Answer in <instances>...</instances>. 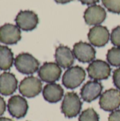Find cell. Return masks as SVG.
Masks as SVG:
<instances>
[{
    "label": "cell",
    "instance_id": "9a60e30c",
    "mask_svg": "<svg viewBox=\"0 0 120 121\" xmlns=\"http://www.w3.org/2000/svg\"><path fill=\"white\" fill-rule=\"evenodd\" d=\"M54 57L57 64L64 69L71 67L74 62L73 51L67 46L59 45L57 48Z\"/></svg>",
    "mask_w": 120,
    "mask_h": 121
},
{
    "label": "cell",
    "instance_id": "44dd1931",
    "mask_svg": "<svg viewBox=\"0 0 120 121\" xmlns=\"http://www.w3.org/2000/svg\"><path fill=\"white\" fill-rule=\"evenodd\" d=\"M104 6L114 13H120V0H102Z\"/></svg>",
    "mask_w": 120,
    "mask_h": 121
},
{
    "label": "cell",
    "instance_id": "cb8c5ba5",
    "mask_svg": "<svg viewBox=\"0 0 120 121\" xmlns=\"http://www.w3.org/2000/svg\"><path fill=\"white\" fill-rule=\"evenodd\" d=\"M109 121H120V110L112 111L108 118Z\"/></svg>",
    "mask_w": 120,
    "mask_h": 121
},
{
    "label": "cell",
    "instance_id": "484cf974",
    "mask_svg": "<svg viewBox=\"0 0 120 121\" xmlns=\"http://www.w3.org/2000/svg\"><path fill=\"white\" fill-rule=\"evenodd\" d=\"M82 4H86V5H94L95 4L99 2V0H79Z\"/></svg>",
    "mask_w": 120,
    "mask_h": 121
},
{
    "label": "cell",
    "instance_id": "ac0fdd59",
    "mask_svg": "<svg viewBox=\"0 0 120 121\" xmlns=\"http://www.w3.org/2000/svg\"><path fill=\"white\" fill-rule=\"evenodd\" d=\"M13 53L11 50L5 45H0V69L8 70L13 63Z\"/></svg>",
    "mask_w": 120,
    "mask_h": 121
},
{
    "label": "cell",
    "instance_id": "277c9868",
    "mask_svg": "<svg viewBox=\"0 0 120 121\" xmlns=\"http://www.w3.org/2000/svg\"><path fill=\"white\" fill-rule=\"evenodd\" d=\"M42 82L38 78L30 76L24 78L20 83L19 92L27 98H33L42 91Z\"/></svg>",
    "mask_w": 120,
    "mask_h": 121
},
{
    "label": "cell",
    "instance_id": "7402d4cb",
    "mask_svg": "<svg viewBox=\"0 0 120 121\" xmlns=\"http://www.w3.org/2000/svg\"><path fill=\"white\" fill-rule=\"evenodd\" d=\"M110 40L114 45L120 48V26L112 30L110 35Z\"/></svg>",
    "mask_w": 120,
    "mask_h": 121
},
{
    "label": "cell",
    "instance_id": "83f0119b",
    "mask_svg": "<svg viewBox=\"0 0 120 121\" xmlns=\"http://www.w3.org/2000/svg\"><path fill=\"white\" fill-rule=\"evenodd\" d=\"M0 121H13L12 119L5 118V117H0Z\"/></svg>",
    "mask_w": 120,
    "mask_h": 121
},
{
    "label": "cell",
    "instance_id": "8992f818",
    "mask_svg": "<svg viewBox=\"0 0 120 121\" xmlns=\"http://www.w3.org/2000/svg\"><path fill=\"white\" fill-rule=\"evenodd\" d=\"M87 72L89 77L96 81L107 79L111 73L110 65L101 60H97L91 62L87 67Z\"/></svg>",
    "mask_w": 120,
    "mask_h": 121
},
{
    "label": "cell",
    "instance_id": "d4e9b609",
    "mask_svg": "<svg viewBox=\"0 0 120 121\" xmlns=\"http://www.w3.org/2000/svg\"><path fill=\"white\" fill-rule=\"evenodd\" d=\"M6 102L4 99L0 96V116H1L6 111Z\"/></svg>",
    "mask_w": 120,
    "mask_h": 121
},
{
    "label": "cell",
    "instance_id": "e0dca14e",
    "mask_svg": "<svg viewBox=\"0 0 120 121\" xmlns=\"http://www.w3.org/2000/svg\"><path fill=\"white\" fill-rule=\"evenodd\" d=\"M42 95L45 100L47 102L57 103L62 100L64 95V89L59 84L50 83L43 88Z\"/></svg>",
    "mask_w": 120,
    "mask_h": 121
},
{
    "label": "cell",
    "instance_id": "ba28073f",
    "mask_svg": "<svg viewBox=\"0 0 120 121\" xmlns=\"http://www.w3.org/2000/svg\"><path fill=\"white\" fill-rule=\"evenodd\" d=\"M7 106L10 115L18 119L25 117L28 109L27 101L19 95L11 96L8 99Z\"/></svg>",
    "mask_w": 120,
    "mask_h": 121
},
{
    "label": "cell",
    "instance_id": "603a6c76",
    "mask_svg": "<svg viewBox=\"0 0 120 121\" xmlns=\"http://www.w3.org/2000/svg\"><path fill=\"white\" fill-rule=\"evenodd\" d=\"M113 83L118 90L120 91V67L113 72Z\"/></svg>",
    "mask_w": 120,
    "mask_h": 121
},
{
    "label": "cell",
    "instance_id": "ffe728a7",
    "mask_svg": "<svg viewBox=\"0 0 120 121\" xmlns=\"http://www.w3.org/2000/svg\"><path fill=\"white\" fill-rule=\"evenodd\" d=\"M79 121H99V116L93 108H90L81 113Z\"/></svg>",
    "mask_w": 120,
    "mask_h": 121
},
{
    "label": "cell",
    "instance_id": "52a82bcc",
    "mask_svg": "<svg viewBox=\"0 0 120 121\" xmlns=\"http://www.w3.org/2000/svg\"><path fill=\"white\" fill-rule=\"evenodd\" d=\"M15 21L20 29L24 31H30L37 27L39 23V18L34 11L25 10L18 12L15 18Z\"/></svg>",
    "mask_w": 120,
    "mask_h": 121
},
{
    "label": "cell",
    "instance_id": "5b68a950",
    "mask_svg": "<svg viewBox=\"0 0 120 121\" xmlns=\"http://www.w3.org/2000/svg\"><path fill=\"white\" fill-rule=\"evenodd\" d=\"M99 104L105 111H116L120 106V91L115 89L106 90L101 94Z\"/></svg>",
    "mask_w": 120,
    "mask_h": 121
},
{
    "label": "cell",
    "instance_id": "2e32d148",
    "mask_svg": "<svg viewBox=\"0 0 120 121\" xmlns=\"http://www.w3.org/2000/svg\"><path fill=\"white\" fill-rule=\"evenodd\" d=\"M18 80L10 72H4L0 75V94L3 96L12 95L17 89Z\"/></svg>",
    "mask_w": 120,
    "mask_h": 121
},
{
    "label": "cell",
    "instance_id": "6da1fadb",
    "mask_svg": "<svg viewBox=\"0 0 120 121\" xmlns=\"http://www.w3.org/2000/svg\"><path fill=\"white\" fill-rule=\"evenodd\" d=\"M16 69L23 74H33L39 70L40 62L32 55L22 52L18 55L14 60Z\"/></svg>",
    "mask_w": 120,
    "mask_h": 121
},
{
    "label": "cell",
    "instance_id": "7a4b0ae2",
    "mask_svg": "<svg viewBox=\"0 0 120 121\" xmlns=\"http://www.w3.org/2000/svg\"><path fill=\"white\" fill-rule=\"evenodd\" d=\"M81 107L82 102L79 95L75 92H68L64 97L61 110L65 117L72 118L80 113Z\"/></svg>",
    "mask_w": 120,
    "mask_h": 121
},
{
    "label": "cell",
    "instance_id": "30bf717a",
    "mask_svg": "<svg viewBox=\"0 0 120 121\" xmlns=\"http://www.w3.org/2000/svg\"><path fill=\"white\" fill-rule=\"evenodd\" d=\"M21 39V32L17 26L5 23L0 26V43L6 45H14Z\"/></svg>",
    "mask_w": 120,
    "mask_h": 121
},
{
    "label": "cell",
    "instance_id": "4fadbf2b",
    "mask_svg": "<svg viewBox=\"0 0 120 121\" xmlns=\"http://www.w3.org/2000/svg\"><path fill=\"white\" fill-rule=\"evenodd\" d=\"M106 11L100 5H91L84 12L83 18L85 22L90 26H98L106 18Z\"/></svg>",
    "mask_w": 120,
    "mask_h": 121
},
{
    "label": "cell",
    "instance_id": "4316f807",
    "mask_svg": "<svg viewBox=\"0 0 120 121\" xmlns=\"http://www.w3.org/2000/svg\"><path fill=\"white\" fill-rule=\"evenodd\" d=\"M54 1L57 3H58V4H66V3L71 2V1H72L74 0H54Z\"/></svg>",
    "mask_w": 120,
    "mask_h": 121
},
{
    "label": "cell",
    "instance_id": "3957f363",
    "mask_svg": "<svg viewBox=\"0 0 120 121\" xmlns=\"http://www.w3.org/2000/svg\"><path fill=\"white\" fill-rule=\"evenodd\" d=\"M86 78V72L79 66L71 67L67 69L62 77L63 85L69 89H74L79 86Z\"/></svg>",
    "mask_w": 120,
    "mask_h": 121
},
{
    "label": "cell",
    "instance_id": "9c48e42d",
    "mask_svg": "<svg viewBox=\"0 0 120 121\" xmlns=\"http://www.w3.org/2000/svg\"><path fill=\"white\" fill-rule=\"evenodd\" d=\"M74 57L81 62H91L95 57V50L89 43L85 42H78L74 44L73 48Z\"/></svg>",
    "mask_w": 120,
    "mask_h": 121
},
{
    "label": "cell",
    "instance_id": "7c38bea8",
    "mask_svg": "<svg viewBox=\"0 0 120 121\" xmlns=\"http://www.w3.org/2000/svg\"><path fill=\"white\" fill-rule=\"evenodd\" d=\"M88 38L91 45L95 47H103L110 40V33L105 26H95L90 29Z\"/></svg>",
    "mask_w": 120,
    "mask_h": 121
},
{
    "label": "cell",
    "instance_id": "8fae6325",
    "mask_svg": "<svg viewBox=\"0 0 120 121\" xmlns=\"http://www.w3.org/2000/svg\"><path fill=\"white\" fill-rule=\"evenodd\" d=\"M62 69L54 62H45L38 70V76L40 79L47 83H54L61 77Z\"/></svg>",
    "mask_w": 120,
    "mask_h": 121
},
{
    "label": "cell",
    "instance_id": "5bb4252c",
    "mask_svg": "<svg viewBox=\"0 0 120 121\" xmlns=\"http://www.w3.org/2000/svg\"><path fill=\"white\" fill-rule=\"evenodd\" d=\"M103 86L102 84L96 80L87 82L81 89L82 99L88 103L97 99L101 96Z\"/></svg>",
    "mask_w": 120,
    "mask_h": 121
},
{
    "label": "cell",
    "instance_id": "d6986e66",
    "mask_svg": "<svg viewBox=\"0 0 120 121\" xmlns=\"http://www.w3.org/2000/svg\"><path fill=\"white\" fill-rule=\"evenodd\" d=\"M107 60L114 67H120V48L114 47L107 53Z\"/></svg>",
    "mask_w": 120,
    "mask_h": 121
}]
</instances>
